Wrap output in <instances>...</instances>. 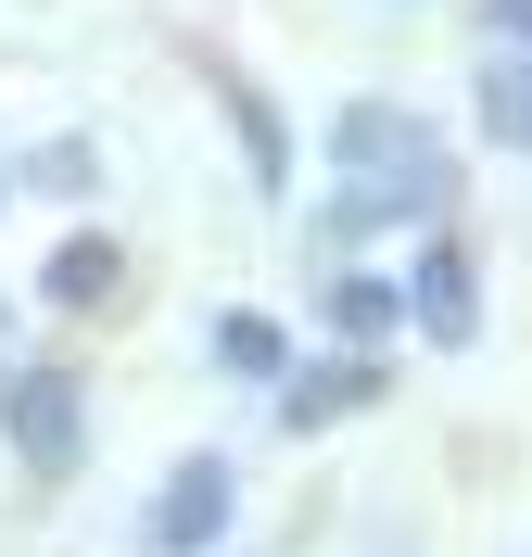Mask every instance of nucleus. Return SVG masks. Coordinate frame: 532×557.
Instances as JSON below:
<instances>
[{"label": "nucleus", "instance_id": "f257e3e1", "mask_svg": "<svg viewBox=\"0 0 532 557\" xmlns=\"http://www.w3.org/2000/svg\"><path fill=\"white\" fill-rule=\"evenodd\" d=\"M330 152H343V190H355V215H444V139H431L419 114L355 102Z\"/></svg>", "mask_w": 532, "mask_h": 557}, {"label": "nucleus", "instance_id": "f03ea898", "mask_svg": "<svg viewBox=\"0 0 532 557\" xmlns=\"http://www.w3.org/2000/svg\"><path fill=\"white\" fill-rule=\"evenodd\" d=\"M215 532H228V469H215V456H190V469L152 494V545L190 557V545H215Z\"/></svg>", "mask_w": 532, "mask_h": 557}, {"label": "nucleus", "instance_id": "7ed1b4c3", "mask_svg": "<svg viewBox=\"0 0 532 557\" xmlns=\"http://www.w3.org/2000/svg\"><path fill=\"white\" fill-rule=\"evenodd\" d=\"M13 444H26L38 469L76 456V381H64V368H26V381H13Z\"/></svg>", "mask_w": 532, "mask_h": 557}, {"label": "nucleus", "instance_id": "20e7f679", "mask_svg": "<svg viewBox=\"0 0 532 557\" xmlns=\"http://www.w3.org/2000/svg\"><path fill=\"white\" fill-rule=\"evenodd\" d=\"M406 305H419L431 343H469V253H457V242H431L419 278H406Z\"/></svg>", "mask_w": 532, "mask_h": 557}, {"label": "nucleus", "instance_id": "39448f33", "mask_svg": "<svg viewBox=\"0 0 532 557\" xmlns=\"http://www.w3.org/2000/svg\"><path fill=\"white\" fill-rule=\"evenodd\" d=\"M368 393H381V368H368V355H330L318 381H292L280 406H292V431H318V418H343V406H368Z\"/></svg>", "mask_w": 532, "mask_h": 557}, {"label": "nucleus", "instance_id": "423d86ee", "mask_svg": "<svg viewBox=\"0 0 532 557\" xmlns=\"http://www.w3.org/2000/svg\"><path fill=\"white\" fill-rule=\"evenodd\" d=\"M114 292V242H64L51 253V305H102Z\"/></svg>", "mask_w": 532, "mask_h": 557}, {"label": "nucleus", "instance_id": "0eeeda50", "mask_svg": "<svg viewBox=\"0 0 532 557\" xmlns=\"http://www.w3.org/2000/svg\"><path fill=\"white\" fill-rule=\"evenodd\" d=\"M215 355H228V368H242V381H267V368H280V330H267V317H215Z\"/></svg>", "mask_w": 532, "mask_h": 557}, {"label": "nucleus", "instance_id": "6e6552de", "mask_svg": "<svg viewBox=\"0 0 532 557\" xmlns=\"http://www.w3.org/2000/svg\"><path fill=\"white\" fill-rule=\"evenodd\" d=\"M482 114H495L507 139H532V64H495V76H482Z\"/></svg>", "mask_w": 532, "mask_h": 557}, {"label": "nucleus", "instance_id": "1a4fd4ad", "mask_svg": "<svg viewBox=\"0 0 532 557\" xmlns=\"http://www.w3.org/2000/svg\"><path fill=\"white\" fill-rule=\"evenodd\" d=\"M330 317H343V330H393V292H381V278H343V292H330Z\"/></svg>", "mask_w": 532, "mask_h": 557}, {"label": "nucleus", "instance_id": "9d476101", "mask_svg": "<svg viewBox=\"0 0 532 557\" xmlns=\"http://www.w3.org/2000/svg\"><path fill=\"white\" fill-rule=\"evenodd\" d=\"M495 26H507V38H532V0H495Z\"/></svg>", "mask_w": 532, "mask_h": 557}]
</instances>
